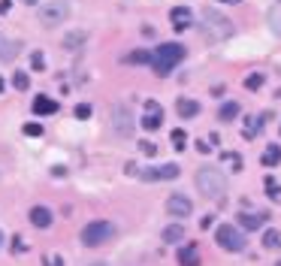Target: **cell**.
Masks as SVG:
<instances>
[{
	"instance_id": "17",
	"label": "cell",
	"mask_w": 281,
	"mask_h": 266,
	"mask_svg": "<svg viewBox=\"0 0 281 266\" xmlns=\"http://www.w3.org/2000/svg\"><path fill=\"white\" fill-rule=\"evenodd\" d=\"M179 263L182 266H200V251H197V245H185V248L179 251Z\"/></svg>"
},
{
	"instance_id": "38",
	"label": "cell",
	"mask_w": 281,
	"mask_h": 266,
	"mask_svg": "<svg viewBox=\"0 0 281 266\" xmlns=\"http://www.w3.org/2000/svg\"><path fill=\"white\" fill-rule=\"evenodd\" d=\"M0 91H3V79H0Z\"/></svg>"
},
{
	"instance_id": "40",
	"label": "cell",
	"mask_w": 281,
	"mask_h": 266,
	"mask_svg": "<svg viewBox=\"0 0 281 266\" xmlns=\"http://www.w3.org/2000/svg\"><path fill=\"white\" fill-rule=\"evenodd\" d=\"M230 3H239V0H230Z\"/></svg>"
},
{
	"instance_id": "19",
	"label": "cell",
	"mask_w": 281,
	"mask_h": 266,
	"mask_svg": "<svg viewBox=\"0 0 281 266\" xmlns=\"http://www.w3.org/2000/svg\"><path fill=\"white\" fill-rule=\"evenodd\" d=\"M176 112H179L182 118H193V115L200 112V103H197V100H179V103H176Z\"/></svg>"
},
{
	"instance_id": "12",
	"label": "cell",
	"mask_w": 281,
	"mask_h": 266,
	"mask_svg": "<svg viewBox=\"0 0 281 266\" xmlns=\"http://www.w3.org/2000/svg\"><path fill=\"white\" fill-rule=\"evenodd\" d=\"M85 42H88V31H70V33H63V49H67V52H79Z\"/></svg>"
},
{
	"instance_id": "5",
	"label": "cell",
	"mask_w": 281,
	"mask_h": 266,
	"mask_svg": "<svg viewBox=\"0 0 281 266\" xmlns=\"http://www.w3.org/2000/svg\"><path fill=\"white\" fill-rule=\"evenodd\" d=\"M70 18V0H49L39 6V21L46 28H58Z\"/></svg>"
},
{
	"instance_id": "1",
	"label": "cell",
	"mask_w": 281,
	"mask_h": 266,
	"mask_svg": "<svg viewBox=\"0 0 281 266\" xmlns=\"http://www.w3.org/2000/svg\"><path fill=\"white\" fill-rule=\"evenodd\" d=\"M197 191L203 197L215 199V203H224L227 197V175L215 169V166H200L197 169Z\"/></svg>"
},
{
	"instance_id": "35",
	"label": "cell",
	"mask_w": 281,
	"mask_h": 266,
	"mask_svg": "<svg viewBox=\"0 0 281 266\" xmlns=\"http://www.w3.org/2000/svg\"><path fill=\"white\" fill-rule=\"evenodd\" d=\"M197 151H203V154H206V151H209V142H206V139H200V142H197Z\"/></svg>"
},
{
	"instance_id": "33",
	"label": "cell",
	"mask_w": 281,
	"mask_h": 266,
	"mask_svg": "<svg viewBox=\"0 0 281 266\" xmlns=\"http://www.w3.org/2000/svg\"><path fill=\"white\" fill-rule=\"evenodd\" d=\"M12 251H28V242H25L21 236H15V239H12Z\"/></svg>"
},
{
	"instance_id": "11",
	"label": "cell",
	"mask_w": 281,
	"mask_h": 266,
	"mask_svg": "<svg viewBox=\"0 0 281 266\" xmlns=\"http://www.w3.org/2000/svg\"><path fill=\"white\" fill-rule=\"evenodd\" d=\"M18 55H21V42L6 39V36L0 33V61H3V64H9V61H15Z\"/></svg>"
},
{
	"instance_id": "4",
	"label": "cell",
	"mask_w": 281,
	"mask_h": 266,
	"mask_svg": "<svg viewBox=\"0 0 281 266\" xmlns=\"http://www.w3.org/2000/svg\"><path fill=\"white\" fill-rule=\"evenodd\" d=\"M127 172L130 175H139V179H145V182H172V179H179V164H163V166H148V169H139V166L127 164Z\"/></svg>"
},
{
	"instance_id": "21",
	"label": "cell",
	"mask_w": 281,
	"mask_h": 266,
	"mask_svg": "<svg viewBox=\"0 0 281 266\" xmlns=\"http://www.w3.org/2000/svg\"><path fill=\"white\" fill-rule=\"evenodd\" d=\"M263 248H281V230H266L263 233Z\"/></svg>"
},
{
	"instance_id": "24",
	"label": "cell",
	"mask_w": 281,
	"mask_h": 266,
	"mask_svg": "<svg viewBox=\"0 0 281 266\" xmlns=\"http://www.w3.org/2000/svg\"><path fill=\"white\" fill-rule=\"evenodd\" d=\"M12 88H15V91H28V88H31V76H28V73H15V76H12Z\"/></svg>"
},
{
	"instance_id": "2",
	"label": "cell",
	"mask_w": 281,
	"mask_h": 266,
	"mask_svg": "<svg viewBox=\"0 0 281 266\" xmlns=\"http://www.w3.org/2000/svg\"><path fill=\"white\" fill-rule=\"evenodd\" d=\"M200 21H203V39H209V42H224V39L233 36V21L227 15H221L218 9L206 6L203 15H200Z\"/></svg>"
},
{
	"instance_id": "13",
	"label": "cell",
	"mask_w": 281,
	"mask_h": 266,
	"mask_svg": "<svg viewBox=\"0 0 281 266\" xmlns=\"http://www.w3.org/2000/svg\"><path fill=\"white\" fill-rule=\"evenodd\" d=\"M33 115H55L58 112V100H52V97H46V94H39V97L33 100Z\"/></svg>"
},
{
	"instance_id": "20",
	"label": "cell",
	"mask_w": 281,
	"mask_h": 266,
	"mask_svg": "<svg viewBox=\"0 0 281 266\" xmlns=\"http://www.w3.org/2000/svg\"><path fill=\"white\" fill-rule=\"evenodd\" d=\"M266 166H275V164H281V148L278 145H269L266 151H263V158H260Z\"/></svg>"
},
{
	"instance_id": "10",
	"label": "cell",
	"mask_w": 281,
	"mask_h": 266,
	"mask_svg": "<svg viewBox=\"0 0 281 266\" xmlns=\"http://www.w3.org/2000/svg\"><path fill=\"white\" fill-rule=\"evenodd\" d=\"M166 212L176 215V218H187V215L193 212V203H190L185 194H169V199H166Z\"/></svg>"
},
{
	"instance_id": "26",
	"label": "cell",
	"mask_w": 281,
	"mask_h": 266,
	"mask_svg": "<svg viewBox=\"0 0 281 266\" xmlns=\"http://www.w3.org/2000/svg\"><path fill=\"white\" fill-rule=\"evenodd\" d=\"M266 194H269V199H281V188L272 175H266Z\"/></svg>"
},
{
	"instance_id": "27",
	"label": "cell",
	"mask_w": 281,
	"mask_h": 266,
	"mask_svg": "<svg viewBox=\"0 0 281 266\" xmlns=\"http://www.w3.org/2000/svg\"><path fill=\"white\" fill-rule=\"evenodd\" d=\"M172 145H176L179 151H185V145H187V133H185V130H172Z\"/></svg>"
},
{
	"instance_id": "39",
	"label": "cell",
	"mask_w": 281,
	"mask_h": 266,
	"mask_svg": "<svg viewBox=\"0 0 281 266\" xmlns=\"http://www.w3.org/2000/svg\"><path fill=\"white\" fill-rule=\"evenodd\" d=\"M25 3H36V0H25Z\"/></svg>"
},
{
	"instance_id": "23",
	"label": "cell",
	"mask_w": 281,
	"mask_h": 266,
	"mask_svg": "<svg viewBox=\"0 0 281 266\" xmlns=\"http://www.w3.org/2000/svg\"><path fill=\"white\" fill-rule=\"evenodd\" d=\"M127 64H152V52L136 49V52H130V55H127Z\"/></svg>"
},
{
	"instance_id": "18",
	"label": "cell",
	"mask_w": 281,
	"mask_h": 266,
	"mask_svg": "<svg viewBox=\"0 0 281 266\" xmlns=\"http://www.w3.org/2000/svg\"><path fill=\"white\" fill-rule=\"evenodd\" d=\"M160 239H163V242H169V245H176V242H185V227H182V224H169L166 230L160 233Z\"/></svg>"
},
{
	"instance_id": "7",
	"label": "cell",
	"mask_w": 281,
	"mask_h": 266,
	"mask_svg": "<svg viewBox=\"0 0 281 266\" xmlns=\"http://www.w3.org/2000/svg\"><path fill=\"white\" fill-rule=\"evenodd\" d=\"M109 124H112V130L118 133V136H130V133H133L136 118H133V112H130L127 103H115V106H112V112H109Z\"/></svg>"
},
{
	"instance_id": "36",
	"label": "cell",
	"mask_w": 281,
	"mask_h": 266,
	"mask_svg": "<svg viewBox=\"0 0 281 266\" xmlns=\"http://www.w3.org/2000/svg\"><path fill=\"white\" fill-rule=\"evenodd\" d=\"M9 6H12L9 0H0V15H3V12H9Z\"/></svg>"
},
{
	"instance_id": "25",
	"label": "cell",
	"mask_w": 281,
	"mask_h": 266,
	"mask_svg": "<svg viewBox=\"0 0 281 266\" xmlns=\"http://www.w3.org/2000/svg\"><path fill=\"white\" fill-rule=\"evenodd\" d=\"M263 82H266V79H263L260 73H251L248 79H245V88H248V91H260V88H263Z\"/></svg>"
},
{
	"instance_id": "42",
	"label": "cell",
	"mask_w": 281,
	"mask_h": 266,
	"mask_svg": "<svg viewBox=\"0 0 281 266\" xmlns=\"http://www.w3.org/2000/svg\"><path fill=\"white\" fill-rule=\"evenodd\" d=\"M275 266H281V260H278V263H275Z\"/></svg>"
},
{
	"instance_id": "16",
	"label": "cell",
	"mask_w": 281,
	"mask_h": 266,
	"mask_svg": "<svg viewBox=\"0 0 281 266\" xmlns=\"http://www.w3.org/2000/svg\"><path fill=\"white\" fill-rule=\"evenodd\" d=\"M263 221H266V212H242V215H239V224H242L245 230L263 227Z\"/></svg>"
},
{
	"instance_id": "9",
	"label": "cell",
	"mask_w": 281,
	"mask_h": 266,
	"mask_svg": "<svg viewBox=\"0 0 281 266\" xmlns=\"http://www.w3.org/2000/svg\"><path fill=\"white\" fill-rule=\"evenodd\" d=\"M160 124H163V106L157 103V100H145V115H142V127L148 133L160 130Z\"/></svg>"
},
{
	"instance_id": "6",
	"label": "cell",
	"mask_w": 281,
	"mask_h": 266,
	"mask_svg": "<svg viewBox=\"0 0 281 266\" xmlns=\"http://www.w3.org/2000/svg\"><path fill=\"white\" fill-rule=\"evenodd\" d=\"M112 236H115V224H112V221H91V224L82 230V245L94 248V245L109 242Z\"/></svg>"
},
{
	"instance_id": "30",
	"label": "cell",
	"mask_w": 281,
	"mask_h": 266,
	"mask_svg": "<svg viewBox=\"0 0 281 266\" xmlns=\"http://www.w3.org/2000/svg\"><path fill=\"white\" fill-rule=\"evenodd\" d=\"M42 263H46V266H63V257H61V254H46V257H42Z\"/></svg>"
},
{
	"instance_id": "28",
	"label": "cell",
	"mask_w": 281,
	"mask_h": 266,
	"mask_svg": "<svg viewBox=\"0 0 281 266\" xmlns=\"http://www.w3.org/2000/svg\"><path fill=\"white\" fill-rule=\"evenodd\" d=\"M224 164H230L233 169H242V158L233 154V151H227V154H224Z\"/></svg>"
},
{
	"instance_id": "41",
	"label": "cell",
	"mask_w": 281,
	"mask_h": 266,
	"mask_svg": "<svg viewBox=\"0 0 281 266\" xmlns=\"http://www.w3.org/2000/svg\"><path fill=\"white\" fill-rule=\"evenodd\" d=\"M0 242H3V233H0Z\"/></svg>"
},
{
	"instance_id": "31",
	"label": "cell",
	"mask_w": 281,
	"mask_h": 266,
	"mask_svg": "<svg viewBox=\"0 0 281 266\" xmlns=\"http://www.w3.org/2000/svg\"><path fill=\"white\" fill-rule=\"evenodd\" d=\"M25 133H28V136H42V124L31 121V124H25Z\"/></svg>"
},
{
	"instance_id": "37",
	"label": "cell",
	"mask_w": 281,
	"mask_h": 266,
	"mask_svg": "<svg viewBox=\"0 0 281 266\" xmlns=\"http://www.w3.org/2000/svg\"><path fill=\"white\" fill-rule=\"evenodd\" d=\"M91 266H106V263H91Z\"/></svg>"
},
{
	"instance_id": "8",
	"label": "cell",
	"mask_w": 281,
	"mask_h": 266,
	"mask_svg": "<svg viewBox=\"0 0 281 266\" xmlns=\"http://www.w3.org/2000/svg\"><path fill=\"white\" fill-rule=\"evenodd\" d=\"M215 236H218V245L227 248V251H242V248H245V236L236 230L233 224H221Z\"/></svg>"
},
{
	"instance_id": "32",
	"label": "cell",
	"mask_w": 281,
	"mask_h": 266,
	"mask_svg": "<svg viewBox=\"0 0 281 266\" xmlns=\"http://www.w3.org/2000/svg\"><path fill=\"white\" fill-rule=\"evenodd\" d=\"M31 66H33V70H42V66H46V58H42L39 52H33V55H31Z\"/></svg>"
},
{
	"instance_id": "14",
	"label": "cell",
	"mask_w": 281,
	"mask_h": 266,
	"mask_svg": "<svg viewBox=\"0 0 281 266\" xmlns=\"http://www.w3.org/2000/svg\"><path fill=\"white\" fill-rule=\"evenodd\" d=\"M31 224L33 227H39V230L52 227V212H49L46 206H33L31 209Z\"/></svg>"
},
{
	"instance_id": "3",
	"label": "cell",
	"mask_w": 281,
	"mask_h": 266,
	"mask_svg": "<svg viewBox=\"0 0 281 266\" xmlns=\"http://www.w3.org/2000/svg\"><path fill=\"white\" fill-rule=\"evenodd\" d=\"M182 61H185V46H179V42H163L160 49L152 52V70L157 76H169L176 64H182Z\"/></svg>"
},
{
	"instance_id": "29",
	"label": "cell",
	"mask_w": 281,
	"mask_h": 266,
	"mask_svg": "<svg viewBox=\"0 0 281 266\" xmlns=\"http://www.w3.org/2000/svg\"><path fill=\"white\" fill-rule=\"evenodd\" d=\"M91 106H88V103H79V106H76V118H82V121H85V118H91Z\"/></svg>"
},
{
	"instance_id": "22",
	"label": "cell",
	"mask_w": 281,
	"mask_h": 266,
	"mask_svg": "<svg viewBox=\"0 0 281 266\" xmlns=\"http://www.w3.org/2000/svg\"><path fill=\"white\" fill-rule=\"evenodd\" d=\"M218 115H221V121H233V118H239V103H224Z\"/></svg>"
},
{
	"instance_id": "15",
	"label": "cell",
	"mask_w": 281,
	"mask_h": 266,
	"mask_svg": "<svg viewBox=\"0 0 281 266\" xmlns=\"http://www.w3.org/2000/svg\"><path fill=\"white\" fill-rule=\"evenodd\" d=\"M169 18H172V28H176V31H187V28H190V9H187V6H176V9L169 12Z\"/></svg>"
},
{
	"instance_id": "34",
	"label": "cell",
	"mask_w": 281,
	"mask_h": 266,
	"mask_svg": "<svg viewBox=\"0 0 281 266\" xmlns=\"http://www.w3.org/2000/svg\"><path fill=\"white\" fill-rule=\"evenodd\" d=\"M139 148H142V154H148V158H152V154H157V145H155V142H142Z\"/></svg>"
}]
</instances>
